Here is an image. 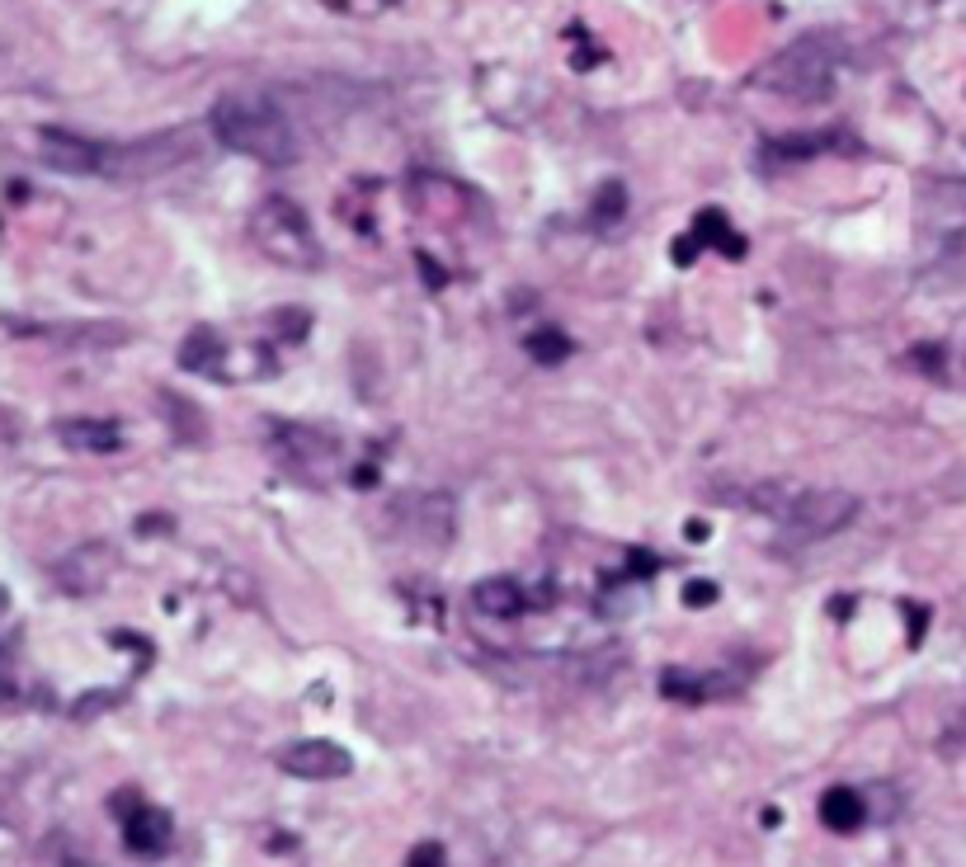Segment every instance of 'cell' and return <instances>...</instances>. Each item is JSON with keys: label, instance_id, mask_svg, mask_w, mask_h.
Returning <instances> with one entry per match:
<instances>
[{"label": "cell", "instance_id": "ac0fdd59", "mask_svg": "<svg viewBox=\"0 0 966 867\" xmlns=\"http://www.w3.org/2000/svg\"><path fill=\"white\" fill-rule=\"evenodd\" d=\"M684 604H689V608H707V604H717V585H712V580H693V585L684 590Z\"/></svg>", "mask_w": 966, "mask_h": 867}, {"label": "cell", "instance_id": "e0dca14e", "mask_svg": "<svg viewBox=\"0 0 966 867\" xmlns=\"http://www.w3.org/2000/svg\"><path fill=\"white\" fill-rule=\"evenodd\" d=\"M406 867H448V863H443V848H439L434 840H424V844H416V848H410Z\"/></svg>", "mask_w": 966, "mask_h": 867}, {"label": "cell", "instance_id": "8992f818", "mask_svg": "<svg viewBox=\"0 0 966 867\" xmlns=\"http://www.w3.org/2000/svg\"><path fill=\"white\" fill-rule=\"evenodd\" d=\"M279 768L288 778H303V783H330V778H344L354 768V754L336 745V740H293V745L279 750Z\"/></svg>", "mask_w": 966, "mask_h": 867}, {"label": "cell", "instance_id": "ba28073f", "mask_svg": "<svg viewBox=\"0 0 966 867\" xmlns=\"http://www.w3.org/2000/svg\"><path fill=\"white\" fill-rule=\"evenodd\" d=\"M38 156L53 170H67V175H100V170H104V147H100V141H86L76 133H57V128H47L38 137Z\"/></svg>", "mask_w": 966, "mask_h": 867}, {"label": "cell", "instance_id": "9c48e42d", "mask_svg": "<svg viewBox=\"0 0 966 867\" xmlns=\"http://www.w3.org/2000/svg\"><path fill=\"white\" fill-rule=\"evenodd\" d=\"M170 834H175V825H170V815L161 807H147V801H137V807L123 811V844L133 848L137 858H156L170 848Z\"/></svg>", "mask_w": 966, "mask_h": 867}, {"label": "cell", "instance_id": "9a60e30c", "mask_svg": "<svg viewBox=\"0 0 966 867\" xmlns=\"http://www.w3.org/2000/svg\"><path fill=\"white\" fill-rule=\"evenodd\" d=\"M524 350L533 354V364L557 368L561 358L571 354V340L561 335V326H537V330H529V335H524Z\"/></svg>", "mask_w": 966, "mask_h": 867}, {"label": "cell", "instance_id": "4fadbf2b", "mask_svg": "<svg viewBox=\"0 0 966 867\" xmlns=\"http://www.w3.org/2000/svg\"><path fill=\"white\" fill-rule=\"evenodd\" d=\"M867 821V801L863 792H853V787H830L826 797H820V825L834 830V834H859Z\"/></svg>", "mask_w": 966, "mask_h": 867}, {"label": "cell", "instance_id": "5b68a950", "mask_svg": "<svg viewBox=\"0 0 966 867\" xmlns=\"http://www.w3.org/2000/svg\"><path fill=\"white\" fill-rule=\"evenodd\" d=\"M859 514V500L849 491H834V486H820V491H802L797 504H792L787 524L802 533V538H826V533H839L844 524H853Z\"/></svg>", "mask_w": 966, "mask_h": 867}, {"label": "cell", "instance_id": "6da1fadb", "mask_svg": "<svg viewBox=\"0 0 966 867\" xmlns=\"http://www.w3.org/2000/svg\"><path fill=\"white\" fill-rule=\"evenodd\" d=\"M213 137L227 151H241L260 166H288L297 156V133L293 123L279 114L260 94H227L213 104Z\"/></svg>", "mask_w": 966, "mask_h": 867}, {"label": "cell", "instance_id": "277c9868", "mask_svg": "<svg viewBox=\"0 0 966 867\" xmlns=\"http://www.w3.org/2000/svg\"><path fill=\"white\" fill-rule=\"evenodd\" d=\"M194 156V133H161L147 141H133V147H104V170L100 175L114 180H147V175H166L170 166H180Z\"/></svg>", "mask_w": 966, "mask_h": 867}, {"label": "cell", "instance_id": "2e32d148", "mask_svg": "<svg viewBox=\"0 0 966 867\" xmlns=\"http://www.w3.org/2000/svg\"><path fill=\"white\" fill-rule=\"evenodd\" d=\"M627 198H623V184H604V194L594 198V227H613L623 217Z\"/></svg>", "mask_w": 966, "mask_h": 867}, {"label": "cell", "instance_id": "52a82bcc", "mask_svg": "<svg viewBox=\"0 0 966 867\" xmlns=\"http://www.w3.org/2000/svg\"><path fill=\"white\" fill-rule=\"evenodd\" d=\"M698 246H717L721 255H731V260L746 255V236L731 231V223H726V213H721V208H703L698 217H693V231L684 236V241H674V246H670L674 264H693Z\"/></svg>", "mask_w": 966, "mask_h": 867}, {"label": "cell", "instance_id": "d6986e66", "mask_svg": "<svg viewBox=\"0 0 966 867\" xmlns=\"http://www.w3.org/2000/svg\"><path fill=\"white\" fill-rule=\"evenodd\" d=\"M330 10H350V14H363V10H383V5H396V0H326Z\"/></svg>", "mask_w": 966, "mask_h": 867}, {"label": "cell", "instance_id": "ffe728a7", "mask_svg": "<svg viewBox=\"0 0 966 867\" xmlns=\"http://www.w3.org/2000/svg\"><path fill=\"white\" fill-rule=\"evenodd\" d=\"M14 434H20V424H14L5 411H0V444H5V438H14Z\"/></svg>", "mask_w": 966, "mask_h": 867}, {"label": "cell", "instance_id": "8fae6325", "mask_svg": "<svg viewBox=\"0 0 966 867\" xmlns=\"http://www.w3.org/2000/svg\"><path fill=\"white\" fill-rule=\"evenodd\" d=\"M471 608H477L481 618H519V613L529 608V594L510 575H490L471 590Z\"/></svg>", "mask_w": 966, "mask_h": 867}, {"label": "cell", "instance_id": "5bb4252c", "mask_svg": "<svg viewBox=\"0 0 966 867\" xmlns=\"http://www.w3.org/2000/svg\"><path fill=\"white\" fill-rule=\"evenodd\" d=\"M221 354H227V344H221V335H217V330H208V326H198L194 335H189V340L180 344V364H184L189 373H208V377H217L213 364H221Z\"/></svg>", "mask_w": 966, "mask_h": 867}, {"label": "cell", "instance_id": "7c38bea8", "mask_svg": "<svg viewBox=\"0 0 966 867\" xmlns=\"http://www.w3.org/2000/svg\"><path fill=\"white\" fill-rule=\"evenodd\" d=\"M57 438L76 453H118L123 448V430L114 420H61Z\"/></svg>", "mask_w": 966, "mask_h": 867}, {"label": "cell", "instance_id": "3957f363", "mask_svg": "<svg viewBox=\"0 0 966 867\" xmlns=\"http://www.w3.org/2000/svg\"><path fill=\"white\" fill-rule=\"evenodd\" d=\"M250 236H255V246L264 250L274 264H283V270H321V241H316L311 231V217L297 208L293 198H264L255 217H250Z\"/></svg>", "mask_w": 966, "mask_h": 867}, {"label": "cell", "instance_id": "7a4b0ae2", "mask_svg": "<svg viewBox=\"0 0 966 867\" xmlns=\"http://www.w3.org/2000/svg\"><path fill=\"white\" fill-rule=\"evenodd\" d=\"M834 71H839V43L826 34H811L783 47L754 81L773 94H787V100H826L834 90Z\"/></svg>", "mask_w": 966, "mask_h": 867}, {"label": "cell", "instance_id": "30bf717a", "mask_svg": "<svg viewBox=\"0 0 966 867\" xmlns=\"http://www.w3.org/2000/svg\"><path fill=\"white\" fill-rule=\"evenodd\" d=\"M740 688V680L731 674H707V670H664L660 674V693L674 703H712V698H731Z\"/></svg>", "mask_w": 966, "mask_h": 867}]
</instances>
